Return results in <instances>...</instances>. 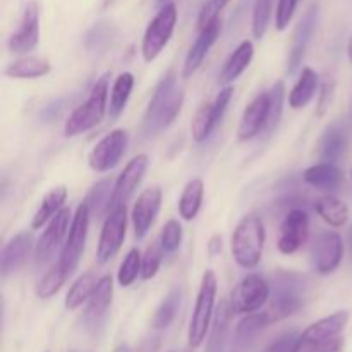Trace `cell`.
I'll return each instance as SVG.
<instances>
[{"label": "cell", "mask_w": 352, "mask_h": 352, "mask_svg": "<svg viewBox=\"0 0 352 352\" xmlns=\"http://www.w3.org/2000/svg\"><path fill=\"white\" fill-rule=\"evenodd\" d=\"M127 148V133L124 129H113L103 136L93 146L88 155L89 167L95 172H109L116 167L124 157Z\"/></svg>", "instance_id": "4fadbf2b"}, {"label": "cell", "mask_w": 352, "mask_h": 352, "mask_svg": "<svg viewBox=\"0 0 352 352\" xmlns=\"http://www.w3.org/2000/svg\"><path fill=\"white\" fill-rule=\"evenodd\" d=\"M298 337L299 336L296 332L284 333V336L277 337L272 344H268V347L263 352H294Z\"/></svg>", "instance_id": "7dc6e473"}, {"label": "cell", "mask_w": 352, "mask_h": 352, "mask_svg": "<svg viewBox=\"0 0 352 352\" xmlns=\"http://www.w3.org/2000/svg\"><path fill=\"white\" fill-rule=\"evenodd\" d=\"M254 47L251 40H244L237 45L236 50L227 57L223 62L222 71L219 74V82L223 86H229L230 82L236 81L248 67H250L251 60H253Z\"/></svg>", "instance_id": "603a6c76"}, {"label": "cell", "mask_w": 352, "mask_h": 352, "mask_svg": "<svg viewBox=\"0 0 352 352\" xmlns=\"http://www.w3.org/2000/svg\"><path fill=\"white\" fill-rule=\"evenodd\" d=\"M347 146L346 133L339 126H332L323 133L322 140L318 143V157L322 162L336 164L344 155Z\"/></svg>", "instance_id": "4dcf8cb0"}, {"label": "cell", "mask_w": 352, "mask_h": 352, "mask_svg": "<svg viewBox=\"0 0 352 352\" xmlns=\"http://www.w3.org/2000/svg\"><path fill=\"white\" fill-rule=\"evenodd\" d=\"M110 38H112V24L98 23L86 34V45L88 48H98L100 45L109 43Z\"/></svg>", "instance_id": "f6af8a7d"}, {"label": "cell", "mask_w": 352, "mask_h": 352, "mask_svg": "<svg viewBox=\"0 0 352 352\" xmlns=\"http://www.w3.org/2000/svg\"><path fill=\"white\" fill-rule=\"evenodd\" d=\"M232 309H230L229 301H222L217 308L215 316H213L212 323V332L208 337V346H206V352H223L226 347L227 333H229L230 325V316H232Z\"/></svg>", "instance_id": "f1b7e54d"}, {"label": "cell", "mask_w": 352, "mask_h": 352, "mask_svg": "<svg viewBox=\"0 0 352 352\" xmlns=\"http://www.w3.org/2000/svg\"><path fill=\"white\" fill-rule=\"evenodd\" d=\"M347 239H349V248H351V254H352V226L349 229V234H347Z\"/></svg>", "instance_id": "db71d44e"}, {"label": "cell", "mask_w": 352, "mask_h": 352, "mask_svg": "<svg viewBox=\"0 0 352 352\" xmlns=\"http://www.w3.org/2000/svg\"><path fill=\"white\" fill-rule=\"evenodd\" d=\"M272 287L261 275L251 274L244 277L230 292L229 305L234 315L256 313L270 299Z\"/></svg>", "instance_id": "ba28073f"}, {"label": "cell", "mask_w": 352, "mask_h": 352, "mask_svg": "<svg viewBox=\"0 0 352 352\" xmlns=\"http://www.w3.org/2000/svg\"><path fill=\"white\" fill-rule=\"evenodd\" d=\"M182 302V291L179 287H174L168 291V294L165 296L164 301L160 302V306L155 311L153 320H151V327L157 330H164L167 327H170V323L174 322L175 316H177L179 309H181Z\"/></svg>", "instance_id": "e575fe53"}, {"label": "cell", "mask_w": 352, "mask_h": 352, "mask_svg": "<svg viewBox=\"0 0 352 352\" xmlns=\"http://www.w3.org/2000/svg\"><path fill=\"white\" fill-rule=\"evenodd\" d=\"M267 325H270V320H268L267 311L265 313H250L248 316H244L236 327V349L234 352H239L246 349L254 339H256L258 333L265 329Z\"/></svg>", "instance_id": "83f0119b"}, {"label": "cell", "mask_w": 352, "mask_h": 352, "mask_svg": "<svg viewBox=\"0 0 352 352\" xmlns=\"http://www.w3.org/2000/svg\"><path fill=\"white\" fill-rule=\"evenodd\" d=\"M175 24H177V7L174 2L164 3L144 31L143 45H141L144 60L153 62L162 54L174 34Z\"/></svg>", "instance_id": "52a82bcc"}, {"label": "cell", "mask_w": 352, "mask_h": 352, "mask_svg": "<svg viewBox=\"0 0 352 352\" xmlns=\"http://www.w3.org/2000/svg\"><path fill=\"white\" fill-rule=\"evenodd\" d=\"M38 41H40V7L34 0H31L24 7L17 30L9 36L7 48L12 54L24 55L33 52L38 47Z\"/></svg>", "instance_id": "5bb4252c"}, {"label": "cell", "mask_w": 352, "mask_h": 352, "mask_svg": "<svg viewBox=\"0 0 352 352\" xmlns=\"http://www.w3.org/2000/svg\"><path fill=\"white\" fill-rule=\"evenodd\" d=\"M164 254L165 250L160 241H155L146 248V251L143 253V260H141V278L143 280H150L158 274Z\"/></svg>", "instance_id": "ab89813d"}, {"label": "cell", "mask_w": 352, "mask_h": 352, "mask_svg": "<svg viewBox=\"0 0 352 352\" xmlns=\"http://www.w3.org/2000/svg\"><path fill=\"white\" fill-rule=\"evenodd\" d=\"M52 71V65L47 58L41 57H23L10 62L3 74L12 79H36L43 78Z\"/></svg>", "instance_id": "484cf974"}, {"label": "cell", "mask_w": 352, "mask_h": 352, "mask_svg": "<svg viewBox=\"0 0 352 352\" xmlns=\"http://www.w3.org/2000/svg\"><path fill=\"white\" fill-rule=\"evenodd\" d=\"M109 72L103 74L100 79H96L95 86L89 91V96L86 98V102L81 103L69 116V119L65 120V136L74 138L78 134L86 133V131H91L93 127H96L102 122L107 113V109H109V105H107V102H109Z\"/></svg>", "instance_id": "5b68a950"}, {"label": "cell", "mask_w": 352, "mask_h": 352, "mask_svg": "<svg viewBox=\"0 0 352 352\" xmlns=\"http://www.w3.org/2000/svg\"><path fill=\"white\" fill-rule=\"evenodd\" d=\"M160 243L164 246L165 253H174L179 250L182 243V226L179 223V220L170 219L164 226L160 234Z\"/></svg>", "instance_id": "7bdbcfd3"}, {"label": "cell", "mask_w": 352, "mask_h": 352, "mask_svg": "<svg viewBox=\"0 0 352 352\" xmlns=\"http://www.w3.org/2000/svg\"><path fill=\"white\" fill-rule=\"evenodd\" d=\"M315 210L322 217V220H325L332 227H342L349 220V208L336 196L329 195L318 198L315 201Z\"/></svg>", "instance_id": "1f68e13d"}, {"label": "cell", "mask_w": 352, "mask_h": 352, "mask_svg": "<svg viewBox=\"0 0 352 352\" xmlns=\"http://www.w3.org/2000/svg\"><path fill=\"white\" fill-rule=\"evenodd\" d=\"M330 93H332V88H330V85L327 82V85H323L322 88V95H320V110H318V116H323V112H325L327 109V103L330 102Z\"/></svg>", "instance_id": "681fc988"}, {"label": "cell", "mask_w": 352, "mask_h": 352, "mask_svg": "<svg viewBox=\"0 0 352 352\" xmlns=\"http://www.w3.org/2000/svg\"><path fill=\"white\" fill-rule=\"evenodd\" d=\"M316 23H318V6L309 7L308 12L305 14L301 21L296 26L294 33H292L291 48H289L287 55V72L294 74L301 65L302 58H305L306 48H308L309 40H311L313 33H315Z\"/></svg>", "instance_id": "44dd1931"}, {"label": "cell", "mask_w": 352, "mask_h": 352, "mask_svg": "<svg viewBox=\"0 0 352 352\" xmlns=\"http://www.w3.org/2000/svg\"><path fill=\"white\" fill-rule=\"evenodd\" d=\"M162 206V189L158 186H151V188L144 189L140 196H138L136 203L131 212V219H133L134 227V237L138 241L144 239L150 229L153 227L155 220H157L158 212Z\"/></svg>", "instance_id": "e0dca14e"}, {"label": "cell", "mask_w": 352, "mask_h": 352, "mask_svg": "<svg viewBox=\"0 0 352 352\" xmlns=\"http://www.w3.org/2000/svg\"><path fill=\"white\" fill-rule=\"evenodd\" d=\"M100 278H96L93 274H85L72 284L69 289L67 296H65V308L67 309H78L85 302L89 301L91 294L95 292L96 284Z\"/></svg>", "instance_id": "8d00e7d4"}, {"label": "cell", "mask_w": 352, "mask_h": 352, "mask_svg": "<svg viewBox=\"0 0 352 352\" xmlns=\"http://www.w3.org/2000/svg\"><path fill=\"white\" fill-rule=\"evenodd\" d=\"M182 103H184V91L177 88V74L174 69H170L165 72L151 93L141 122V133L150 138L155 136L158 131L167 129L181 113Z\"/></svg>", "instance_id": "6da1fadb"}, {"label": "cell", "mask_w": 352, "mask_h": 352, "mask_svg": "<svg viewBox=\"0 0 352 352\" xmlns=\"http://www.w3.org/2000/svg\"><path fill=\"white\" fill-rule=\"evenodd\" d=\"M347 55H349V58H351V62H352V36H351V40H349V45H347Z\"/></svg>", "instance_id": "f5cc1de1"}, {"label": "cell", "mask_w": 352, "mask_h": 352, "mask_svg": "<svg viewBox=\"0 0 352 352\" xmlns=\"http://www.w3.org/2000/svg\"><path fill=\"white\" fill-rule=\"evenodd\" d=\"M127 229V210L126 205L113 206L105 217L102 232H100L98 246H96V260L98 263H109L119 250L122 248L126 239Z\"/></svg>", "instance_id": "30bf717a"}, {"label": "cell", "mask_w": 352, "mask_h": 352, "mask_svg": "<svg viewBox=\"0 0 352 352\" xmlns=\"http://www.w3.org/2000/svg\"><path fill=\"white\" fill-rule=\"evenodd\" d=\"M230 0H208V2L203 6V9L199 10L198 16V30H203L205 26H208L212 21H215L220 16L226 6Z\"/></svg>", "instance_id": "ee69618b"}, {"label": "cell", "mask_w": 352, "mask_h": 352, "mask_svg": "<svg viewBox=\"0 0 352 352\" xmlns=\"http://www.w3.org/2000/svg\"><path fill=\"white\" fill-rule=\"evenodd\" d=\"M272 6H274V0H254L251 30H253V36L256 40H261L267 33L268 23H270L272 17Z\"/></svg>", "instance_id": "60d3db41"}, {"label": "cell", "mask_w": 352, "mask_h": 352, "mask_svg": "<svg viewBox=\"0 0 352 352\" xmlns=\"http://www.w3.org/2000/svg\"><path fill=\"white\" fill-rule=\"evenodd\" d=\"M112 192H113V184L110 179H102V181L96 182L89 192L86 195L85 203L88 205L91 217L95 215L96 219L107 215L110 212V201H112Z\"/></svg>", "instance_id": "836d02e7"}, {"label": "cell", "mask_w": 352, "mask_h": 352, "mask_svg": "<svg viewBox=\"0 0 352 352\" xmlns=\"http://www.w3.org/2000/svg\"><path fill=\"white\" fill-rule=\"evenodd\" d=\"M148 168V157L146 155H138L134 157L129 164L124 167V170L120 172V175L117 177L116 184H113V192H112V201H110V210L113 206L127 205L131 198H133L134 191L138 189V186L143 181V175Z\"/></svg>", "instance_id": "d6986e66"}, {"label": "cell", "mask_w": 352, "mask_h": 352, "mask_svg": "<svg viewBox=\"0 0 352 352\" xmlns=\"http://www.w3.org/2000/svg\"><path fill=\"white\" fill-rule=\"evenodd\" d=\"M268 116H270V95L268 91L258 93L244 109L237 127V138L241 141L254 140L261 131L267 129Z\"/></svg>", "instance_id": "ac0fdd59"}, {"label": "cell", "mask_w": 352, "mask_h": 352, "mask_svg": "<svg viewBox=\"0 0 352 352\" xmlns=\"http://www.w3.org/2000/svg\"><path fill=\"white\" fill-rule=\"evenodd\" d=\"M349 322V313L337 311L309 325L298 337L294 352H342V332Z\"/></svg>", "instance_id": "277c9868"}, {"label": "cell", "mask_w": 352, "mask_h": 352, "mask_svg": "<svg viewBox=\"0 0 352 352\" xmlns=\"http://www.w3.org/2000/svg\"><path fill=\"white\" fill-rule=\"evenodd\" d=\"M299 0H278L277 12H275V26L278 31H284L292 21Z\"/></svg>", "instance_id": "bcb514c9"}, {"label": "cell", "mask_w": 352, "mask_h": 352, "mask_svg": "<svg viewBox=\"0 0 352 352\" xmlns=\"http://www.w3.org/2000/svg\"><path fill=\"white\" fill-rule=\"evenodd\" d=\"M167 2H170V0H158V3H162V6H164V3H167Z\"/></svg>", "instance_id": "11a10c76"}, {"label": "cell", "mask_w": 352, "mask_h": 352, "mask_svg": "<svg viewBox=\"0 0 352 352\" xmlns=\"http://www.w3.org/2000/svg\"><path fill=\"white\" fill-rule=\"evenodd\" d=\"M219 120H217L215 112H213V103H203L198 110H196L195 117H192L191 122V134L195 138V141L203 143L210 138V134L217 129L219 126Z\"/></svg>", "instance_id": "d590c367"}, {"label": "cell", "mask_w": 352, "mask_h": 352, "mask_svg": "<svg viewBox=\"0 0 352 352\" xmlns=\"http://www.w3.org/2000/svg\"><path fill=\"white\" fill-rule=\"evenodd\" d=\"M141 260H143V254L138 248L129 250V253L126 254L124 261L120 263L119 272H117V280L119 285L122 287H129L136 282L138 277H141Z\"/></svg>", "instance_id": "f35d334b"}, {"label": "cell", "mask_w": 352, "mask_h": 352, "mask_svg": "<svg viewBox=\"0 0 352 352\" xmlns=\"http://www.w3.org/2000/svg\"><path fill=\"white\" fill-rule=\"evenodd\" d=\"M318 74L311 67L302 69L298 82H296L294 88L289 93V107H292L294 110L305 109L311 102L313 96L316 95V91H318Z\"/></svg>", "instance_id": "d4e9b609"}, {"label": "cell", "mask_w": 352, "mask_h": 352, "mask_svg": "<svg viewBox=\"0 0 352 352\" xmlns=\"http://www.w3.org/2000/svg\"><path fill=\"white\" fill-rule=\"evenodd\" d=\"M265 239V223L261 217L256 213L243 217L236 226L230 241V250L236 263L244 270H253L260 265L261 256H263Z\"/></svg>", "instance_id": "3957f363"}, {"label": "cell", "mask_w": 352, "mask_h": 352, "mask_svg": "<svg viewBox=\"0 0 352 352\" xmlns=\"http://www.w3.org/2000/svg\"><path fill=\"white\" fill-rule=\"evenodd\" d=\"M69 277H71V275H69L67 272H65V268L57 261L55 265H52L50 270H48L47 274L43 275V278L38 282L36 296L40 299L52 298V296H55L60 291V287L64 285V282L67 280Z\"/></svg>", "instance_id": "74e56055"}, {"label": "cell", "mask_w": 352, "mask_h": 352, "mask_svg": "<svg viewBox=\"0 0 352 352\" xmlns=\"http://www.w3.org/2000/svg\"><path fill=\"white\" fill-rule=\"evenodd\" d=\"M33 248V236L30 232H19L10 237L0 254V270L3 277L16 274L28 260Z\"/></svg>", "instance_id": "7402d4cb"}, {"label": "cell", "mask_w": 352, "mask_h": 352, "mask_svg": "<svg viewBox=\"0 0 352 352\" xmlns=\"http://www.w3.org/2000/svg\"><path fill=\"white\" fill-rule=\"evenodd\" d=\"M270 308L267 315L270 323L280 322L302 308L306 299V278L296 272L278 270L272 277Z\"/></svg>", "instance_id": "7a4b0ae2"}, {"label": "cell", "mask_w": 352, "mask_h": 352, "mask_svg": "<svg viewBox=\"0 0 352 352\" xmlns=\"http://www.w3.org/2000/svg\"><path fill=\"white\" fill-rule=\"evenodd\" d=\"M71 210L62 208L54 219L48 222L47 229L43 230L41 237L38 239L36 248H34V260H36L38 265H43L54 256L55 251L62 246L65 236L69 234V229H71Z\"/></svg>", "instance_id": "2e32d148"}, {"label": "cell", "mask_w": 352, "mask_h": 352, "mask_svg": "<svg viewBox=\"0 0 352 352\" xmlns=\"http://www.w3.org/2000/svg\"><path fill=\"white\" fill-rule=\"evenodd\" d=\"M113 298V278L110 275H103L96 284L95 292L91 294L86 308L82 311V325L91 336H100L107 322V313Z\"/></svg>", "instance_id": "8fae6325"}, {"label": "cell", "mask_w": 352, "mask_h": 352, "mask_svg": "<svg viewBox=\"0 0 352 352\" xmlns=\"http://www.w3.org/2000/svg\"><path fill=\"white\" fill-rule=\"evenodd\" d=\"M134 88V76L131 72H122L117 76L113 81L112 91H110V103H109V117L110 119H117L120 113L126 109L129 96Z\"/></svg>", "instance_id": "d6a6232c"}, {"label": "cell", "mask_w": 352, "mask_h": 352, "mask_svg": "<svg viewBox=\"0 0 352 352\" xmlns=\"http://www.w3.org/2000/svg\"><path fill=\"white\" fill-rule=\"evenodd\" d=\"M302 179L306 181V184L313 186V188L332 191V189H337L342 184L344 172L336 164L322 162V164L311 165L309 168H306Z\"/></svg>", "instance_id": "cb8c5ba5"}, {"label": "cell", "mask_w": 352, "mask_h": 352, "mask_svg": "<svg viewBox=\"0 0 352 352\" xmlns=\"http://www.w3.org/2000/svg\"><path fill=\"white\" fill-rule=\"evenodd\" d=\"M217 285H219V282H217L215 272L206 270L203 274L198 298H196L195 311H192L191 322H189L188 342L189 347H192V349L201 346L210 330V323H212L213 318V309H215Z\"/></svg>", "instance_id": "8992f818"}, {"label": "cell", "mask_w": 352, "mask_h": 352, "mask_svg": "<svg viewBox=\"0 0 352 352\" xmlns=\"http://www.w3.org/2000/svg\"><path fill=\"white\" fill-rule=\"evenodd\" d=\"M203 196H205V184H203L201 179H191L182 189V195L179 198V215L188 222L195 220L199 208H201Z\"/></svg>", "instance_id": "f546056e"}, {"label": "cell", "mask_w": 352, "mask_h": 352, "mask_svg": "<svg viewBox=\"0 0 352 352\" xmlns=\"http://www.w3.org/2000/svg\"><path fill=\"white\" fill-rule=\"evenodd\" d=\"M89 219H91V212H89L88 205L82 201L78 206V210H76L74 217H72L71 229H69L64 246H62L60 258H58V263L65 268V272L69 275H72L76 272L79 260L82 256V251H85L86 237H88L89 229Z\"/></svg>", "instance_id": "9c48e42d"}, {"label": "cell", "mask_w": 352, "mask_h": 352, "mask_svg": "<svg viewBox=\"0 0 352 352\" xmlns=\"http://www.w3.org/2000/svg\"><path fill=\"white\" fill-rule=\"evenodd\" d=\"M160 347V339L158 337H150V339L144 340L136 352H157Z\"/></svg>", "instance_id": "c3c4849f"}, {"label": "cell", "mask_w": 352, "mask_h": 352, "mask_svg": "<svg viewBox=\"0 0 352 352\" xmlns=\"http://www.w3.org/2000/svg\"><path fill=\"white\" fill-rule=\"evenodd\" d=\"M222 251V237L213 236L208 243V254L210 256H217Z\"/></svg>", "instance_id": "f907efd6"}, {"label": "cell", "mask_w": 352, "mask_h": 352, "mask_svg": "<svg viewBox=\"0 0 352 352\" xmlns=\"http://www.w3.org/2000/svg\"><path fill=\"white\" fill-rule=\"evenodd\" d=\"M270 95V116H268V124H267V133L277 127L278 120L282 117V110H284V98H285V86L282 81H277L268 91Z\"/></svg>", "instance_id": "b9f144b4"}, {"label": "cell", "mask_w": 352, "mask_h": 352, "mask_svg": "<svg viewBox=\"0 0 352 352\" xmlns=\"http://www.w3.org/2000/svg\"><path fill=\"white\" fill-rule=\"evenodd\" d=\"M116 352H133V351L129 349V346H127V344H122V346L117 347Z\"/></svg>", "instance_id": "816d5d0a"}, {"label": "cell", "mask_w": 352, "mask_h": 352, "mask_svg": "<svg viewBox=\"0 0 352 352\" xmlns=\"http://www.w3.org/2000/svg\"><path fill=\"white\" fill-rule=\"evenodd\" d=\"M344 256L342 237L336 230H325L311 244V265L316 274L330 275L339 268Z\"/></svg>", "instance_id": "7c38bea8"}, {"label": "cell", "mask_w": 352, "mask_h": 352, "mask_svg": "<svg viewBox=\"0 0 352 352\" xmlns=\"http://www.w3.org/2000/svg\"><path fill=\"white\" fill-rule=\"evenodd\" d=\"M309 236V219L305 210L294 208L280 223L277 248L282 254H294L306 244Z\"/></svg>", "instance_id": "9a60e30c"}, {"label": "cell", "mask_w": 352, "mask_h": 352, "mask_svg": "<svg viewBox=\"0 0 352 352\" xmlns=\"http://www.w3.org/2000/svg\"><path fill=\"white\" fill-rule=\"evenodd\" d=\"M65 199H67V189H65V186H57L50 192H47L45 198L41 199L40 208L36 210L33 220H31V227L33 229H41L43 226H47L64 208Z\"/></svg>", "instance_id": "4316f807"}, {"label": "cell", "mask_w": 352, "mask_h": 352, "mask_svg": "<svg viewBox=\"0 0 352 352\" xmlns=\"http://www.w3.org/2000/svg\"><path fill=\"white\" fill-rule=\"evenodd\" d=\"M220 33H222V21H220V17H217V19L212 21L208 26L199 30L198 36L192 41L191 48H189L188 55H186L184 67H182V78H191V76L201 67L203 60H205L206 55H208L210 48L217 43Z\"/></svg>", "instance_id": "ffe728a7"}]
</instances>
